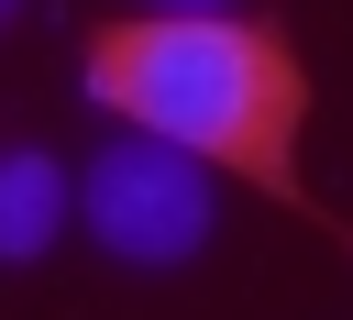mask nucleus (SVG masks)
Returning a JSON list of instances; mask_svg holds the SVG:
<instances>
[{
  "mask_svg": "<svg viewBox=\"0 0 353 320\" xmlns=\"http://www.w3.org/2000/svg\"><path fill=\"white\" fill-rule=\"evenodd\" d=\"M77 88L121 121V132H154L176 154H199L210 177L320 221L331 243H353V221L309 188V55L265 22V11H121V22H88L77 44Z\"/></svg>",
  "mask_w": 353,
  "mask_h": 320,
  "instance_id": "1",
  "label": "nucleus"
},
{
  "mask_svg": "<svg viewBox=\"0 0 353 320\" xmlns=\"http://www.w3.org/2000/svg\"><path fill=\"white\" fill-rule=\"evenodd\" d=\"M77 221H88V243L121 254V265H188V254L221 232V177H210L199 154L154 143V132H110V143L88 154V177H77Z\"/></svg>",
  "mask_w": 353,
  "mask_h": 320,
  "instance_id": "2",
  "label": "nucleus"
},
{
  "mask_svg": "<svg viewBox=\"0 0 353 320\" xmlns=\"http://www.w3.org/2000/svg\"><path fill=\"white\" fill-rule=\"evenodd\" d=\"M77 221V166L55 143H11L0 154V265L55 254V232Z\"/></svg>",
  "mask_w": 353,
  "mask_h": 320,
  "instance_id": "3",
  "label": "nucleus"
},
{
  "mask_svg": "<svg viewBox=\"0 0 353 320\" xmlns=\"http://www.w3.org/2000/svg\"><path fill=\"white\" fill-rule=\"evenodd\" d=\"M154 11H232V0H154Z\"/></svg>",
  "mask_w": 353,
  "mask_h": 320,
  "instance_id": "4",
  "label": "nucleus"
},
{
  "mask_svg": "<svg viewBox=\"0 0 353 320\" xmlns=\"http://www.w3.org/2000/svg\"><path fill=\"white\" fill-rule=\"evenodd\" d=\"M0 11H11V0H0Z\"/></svg>",
  "mask_w": 353,
  "mask_h": 320,
  "instance_id": "5",
  "label": "nucleus"
}]
</instances>
